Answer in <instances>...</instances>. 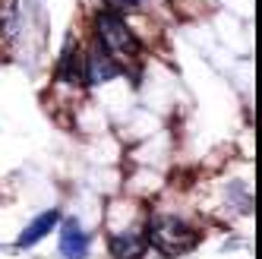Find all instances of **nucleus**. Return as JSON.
<instances>
[{"instance_id": "f03ea898", "label": "nucleus", "mask_w": 262, "mask_h": 259, "mask_svg": "<svg viewBox=\"0 0 262 259\" xmlns=\"http://www.w3.org/2000/svg\"><path fill=\"white\" fill-rule=\"evenodd\" d=\"M148 234H152V244L167 256H174L180 250H190L199 237L193 228H186L180 218H158V221H152V231Z\"/></svg>"}, {"instance_id": "6e6552de", "label": "nucleus", "mask_w": 262, "mask_h": 259, "mask_svg": "<svg viewBox=\"0 0 262 259\" xmlns=\"http://www.w3.org/2000/svg\"><path fill=\"white\" fill-rule=\"evenodd\" d=\"M16 32H19V10H16L13 0H4L0 4V38L13 41Z\"/></svg>"}, {"instance_id": "f257e3e1", "label": "nucleus", "mask_w": 262, "mask_h": 259, "mask_svg": "<svg viewBox=\"0 0 262 259\" xmlns=\"http://www.w3.org/2000/svg\"><path fill=\"white\" fill-rule=\"evenodd\" d=\"M95 32H98V45L114 57H136L139 54L136 35L129 32V26L123 23V16L114 7H104L95 16Z\"/></svg>"}, {"instance_id": "1a4fd4ad", "label": "nucleus", "mask_w": 262, "mask_h": 259, "mask_svg": "<svg viewBox=\"0 0 262 259\" xmlns=\"http://www.w3.org/2000/svg\"><path fill=\"white\" fill-rule=\"evenodd\" d=\"M114 4H120L123 10H136V7L142 4V0H114Z\"/></svg>"}, {"instance_id": "39448f33", "label": "nucleus", "mask_w": 262, "mask_h": 259, "mask_svg": "<svg viewBox=\"0 0 262 259\" xmlns=\"http://www.w3.org/2000/svg\"><path fill=\"white\" fill-rule=\"evenodd\" d=\"M60 221V212L57 209H48V212H41L38 218H32V225L19 234V240H16V247L19 250H29V247H35L41 237H48L51 231H54V225Z\"/></svg>"}, {"instance_id": "20e7f679", "label": "nucleus", "mask_w": 262, "mask_h": 259, "mask_svg": "<svg viewBox=\"0 0 262 259\" xmlns=\"http://www.w3.org/2000/svg\"><path fill=\"white\" fill-rule=\"evenodd\" d=\"M57 79L67 85H89L85 82V54L79 51V45L67 38L63 51H60V60H57Z\"/></svg>"}, {"instance_id": "423d86ee", "label": "nucleus", "mask_w": 262, "mask_h": 259, "mask_svg": "<svg viewBox=\"0 0 262 259\" xmlns=\"http://www.w3.org/2000/svg\"><path fill=\"white\" fill-rule=\"evenodd\" d=\"M60 253H63L67 259H85V256H89V234H85L73 218L63 225V234H60Z\"/></svg>"}, {"instance_id": "7ed1b4c3", "label": "nucleus", "mask_w": 262, "mask_h": 259, "mask_svg": "<svg viewBox=\"0 0 262 259\" xmlns=\"http://www.w3.org/2000/svg\"><path fill=\"white\" fill-rule=\"evenodd\" d=\"M114 76H120V63L114 54H107L98 41L92 45V51L85 54V82L98 85V82H111Z\"/></svg>"}, {"instance_id": "0eeeda50", "label": "nucleus", "mask_w": 262, "mask_h": 259, "mask_svg": "<svg viewBox=\"0 0 262 259\" xmlns=\"http://www.w3.org/2000/svg\"><path fill=\"white\" fill-rule=\"evenodd\" d=\"M111 253H114V259H142L145 237H139V234H114L111 237Z\"/></svg>"}]
</instances>
